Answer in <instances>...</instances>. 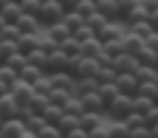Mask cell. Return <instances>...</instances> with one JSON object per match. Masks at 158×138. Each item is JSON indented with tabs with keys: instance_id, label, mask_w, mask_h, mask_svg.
Wrapping results in <instances>:
<instances>
[{
	"instance_id": "8992f818",
	"label": "cell",
	"mask_w": 158,
	"mask_h": 138,
	"mask_svg": "<svg viewBox=\"0 0 158 138\" xmlns=\"http://www.w3.org/2000/svg\"><path fill=\"white\" fill-rule=\"evenodd\" d=\"M68 65H71V56H68L62 48H56V51H51V54H48V65H45V71H48V73L68 71Z\"/></svg>"
},
{
	"instance_id": "ee69618b",
	"label": "cell",
	"mask_w": 158,
	"mask_h": 138,
	"mask_svg": "<svg viewBox=\"0 0 158 138\" xmlns=\"http://www.w3.org/2000/svg\"><path fill=\"white\" fill-rule=\"evenodd\" d=\"M65 138H90V135H88V132H85L82 127H76V130H71V132H68Z\"/></svg>"
},
{
	"instance_id": "6f0895ef",
	"label": "cell",
	"mask_w": 158,
	"mask_h": 138,
	"mask_svg": "<svg viewBox=\"0 0 158 138\" xmlns=\"http://www.w3.org/2000/svg\"><path fill=\"white\" fill-rule=\"evenodd\" d=\"M155 102H158V99H155Z\"/></svg>"
},
{
	"instance_id": "f6af8a7d",
	"label": "cell",
	"mask_w": 158,
	"mask_h": 138,
	"mask_svg": "<svg viewBox=\"0 0 158 138\" xmlns=\"http://www.w3.org/2000/svg\"><path fill=\"white\" fill-rule=\"evenodd\" d=\"M56 3H59V6H62L65 11H71V9H73V6L79 3V0H56Z\"/></svg>"
},
{
	"instance_id": "7402d4cb",
	"label": "cell",
	"mask_w": 158,
	"mask_h": 138,
	"mask_svg": "<svg viewBox=\"0 0 158 138\" xmlns=\"http://www.w3.org/2000/svg\"><path fill=\"white\" fill-rule=\"evenodd\" d=\"M124 28H127V31H133V34H138V37H144V39L155 31V28L150 26V20H135V23H130V26H124Z\"/></svg>"
},
{
	"instance_id": "8d00e7d4",
	"label": "cell",
	"mask_w": 158,
	"mask_h": 138,
	"mask_svg": "<svg viewBox=\"0 0 158 138\" xmlns=\"http://www.w3.org/2000/svg\"><path fill=\"white\" fill-rule=\"evenodd\" d=\"M23 124H26V130H28V132H37L40 127L45 124V118L40 116V113H31V116H26V118H23Z\"/></svg>"
},
{
	"instance_id": "d4e9b609",
	"label": "cell",
	"mask_w": 158,
	"mask_h": 138,
	"mask_svg": "<svg viewBox=\"0 0 158 138\" xmlns=\"http://www.w3.org/2000/svg\"><path fill=\"white\" fill-rule=\"evenodd\" d=\"M51 90H54V82H51V73H43L34 82V93H40V96H51Z\"/></svg>"
},
{
	"instance_id": "e0dca14e",
	"label": "cell",
	"mask_w": 158,
	"mask_h": 138,
	"mask_svg": "<svg viewBox=\"0 0 158 138\" xmlns=\"http://www.w3.org/2000/svg\"><path fill=\"white\" fill-rule=\"evenodd\" d=\"M0 14H3V20H6V23H17V20H20V14H23V6H20L17 0H9V3L0 9Z\"/></svg>"
},
{
	"instance_id": "680465c9",
	"label": "cell",
	"mask_w": 158,
	"mask_h": 138,
	"mask_svg": "<svg viewBox=\"0 0 158 138\" xmlns=\"http://www.w3.org/2000/svg\"><path fill=\"white\" fill-rule=\"evenodd\" d=\"M17 3H20V0H17Z\"/></svg>"
},
{
	"instance_id": "bcb514c9",
	"label": "cell",
	"mask_w": 158,
	"mask_h": 138,
	"mask_svg": "<svg viewBox=\"0 0 158 138\" xmlns=\"http://www.w3.org/2000/svg\"><path fill=\"white\" fill-rule=\"evenodd\" d=\"M150 26L158 31V9H155V11H150Z\"/></svg>"
},
{
	"instance_id": "4fadbf2b",
	"label": "cell",
	"mask_w": 158,
	"mask_h": 138,
	"mask_svg": "<svg viewBox=\"0 0 158 138\" xmlns=\"http://www.w3.org/2000/svg\"><path fill=\"white\" fill-rule=\"evenodd\" d=\"M3 65H9V68H11V71L20 76V73H23V68L28 65V54H23V51H14L11 56H6V62H3Z\"/></svg>"
},
{
	"instance_id": "60d3db41",
	"label": "cell",
	"mask_w": 158,
	"mask_h": 138,
	"mask_svg": "<svg viewBox=\"0 0 158 138\" xmlns=\"http://www.w3.org/2000/svg\"><path fill=\"white\" fill-rule=\"evenodd\" d=\"M0 79H3V82L11 87V85H14V79H17V73H14L9 65H0Z\"/></svg>"
},
{
	"instance_id": "4dcf8cb0",
	"label": "cell",
	"mask_w": 158,
	"mask_h": 138,
	"mask_svg": "<svg viewBox=\"0 0 158 138\" xmlns=\"http://www.w3.org/2000/svg\"><path fill=\"white\" fill-rule=\"evenodd\" d=\"M62 116H65V110L59 107V104H54V102H51V104L45 107V113H43V118H45L48 124H56V121H59Z\"/></svg>"
},
{
	"instance_id": "7dc6e473",
	"label": "cell",
	"mask_w": 158,
	"mask_h": 138,
	"mask_svg": "<svg viewBox=\"0 0 158 138\" xmlns=\"http://www.w3.org/2000/svg\"><path fill=\"white\" fill-rule=\"evenodd\" d=\"M9 90H11V87H9V85H6V82H3V79H0V96H6V93H9Z\"/></svg>"
},
{
	"instance_id": "ab89813d",
	"label": "cell",
	"mask_w": 158,
	"mask_h": 138,
	"mask_svg": "<svg viewBox=\"0 0 158 138\" xmlns=\"http://www.w3.org/2000/svg\"><path fill=\"white\" fill-rule=\"evenodd\" d=\"M20 6H23V11H28V14H40L43 0H20Z\"/></svg>"
},
{
	"instance_id": "3957f363",
	"label": "cell",
	"mask_w": 158,
	"mask_h": 138,
	"mask_svg": "<svg viewBox=\"0 0 158 138\" xmlns=\"http://www.w3.org/2000/svg\"><path fill=\"white\" fill-rule=\"evenodd\" d=\"M11 96L17 99V104L23 107V104H28L31 99H34V85L17 76V79H14V85H11Z\"/></svg>"
},
{
	"instance_id": "83f0119b",
	"label": "cell",
	"mask_w": 158,
	"mask_h": 138,
	"mask_svg": "<svg viewBox=\"0 0 158 138\" xmlns=\"http://www.w3.org/2000/svg\"><path fill=\"white\" fill-rule=\"evenodd\" d=\"M62 23H65V26H68L71 31H76L79 26H85V17L79 14L76 9H71V11H65V17H62Z\"/></svg>"
},
{
	"instance_id": "d6986e66",
	"label": "cell",
	"mask_w": 158,
	"mask_h": 138,
	"mask_svg": "<svg viewBox=\"0 0 158 138\" xmlns=\"http://www.w3.org/2000/svg\"><path fill=\"white\" fill-rule=\"evenodd\" d=\"M152 107H155V99H150V96H141V93H135V96H133V110H135V113L147 116Z\"/></svg>"
},
{
	"instance_id": "d6a6232c",
	"label": "cell",
	"mask_w": 158,
	"mask_h": 138,
	"mask_svg": "<svg viewBox=\"0 0 158 138\" xmlns=\"http://www.w3.org/2000/svg\"><path fill=\"white\" fill-rule=\"evenodd\" d=\"M116 76H118V71L113 65H99V71H96V79H99V82H116Z\"/></svg>"
},
{
	"instance_id": "c3c4849f",
	"label": "cell",
	"mask_w": 158,
	"mask_h": 138,
	"mask_svg": "<svg viewBox=\"0 0 158 138\" xmlns=\"http://www.w3.org/2000/svg\"><path fill=\"white\" fill-rule=\"evenodd\" d=\"M150 130H152V135H155V138H158V124H152V127H150Z\"/></svg>"
},
{
	"instance_id": "30bf717a",
	"label": "cell",
	"mask_w": 158,
	"mask_h": 138,
	"mask_svg": "<svg viewBox=\"0 0 158 138\" xmlns=\"http://www.w3.org/2000/svg\"><path fill=\"white\" fill-rule=\"evenodd\" d=\"M0 116H3V118H20V104H17V99L11 96V90L6 96H0Z\"/></svg>"
},
{
	"instance_id": "5bb4252c",
	"label": "cell",
	"mask_w": 158,
	"mask_h": 138,
	"mask_svg": "<svg viewBox=\"0 0 158 138\" xmlns=\"http://www.w3.org/2000/svg\"><path fill=\"white\" fill-rule=\"evenodd\" d=\"M96 9L102 11L107 20L118 23V0H96Z\"/></svg>"
},
{
	"instance_id": "2e32d148",
	"label": "cell",
	"mask_w": 158,
	"mask_h": 138,
	"mask_svg": "<svg viewBox=\"0 0 158 138\" xmlns=\"http://www.w3.org/2000/svg\"><path fill=\"white\" fill-rule=\"evenodd\" d=\"M141 48H144V37H138V34H133V31H124V51L138 56V51H141Z\"/></svg>"
},
{
	"instance_id": "603a6c76",
	"label": "cell",
	"mask_w": 158,
	"mask_h": 138,
	"mask_svg": "<svg viewBox=\"0 0 158 138\" xmlns=\"http://www.w3.org/2000/svg\"><path fill=\"white\" fill-rule=\"evenodd\" d=\"M99 51H102V39H99L96 34L88 37V39H82V54L85 56H99Z\"/></svg>"
},
{
	"instance_id": "5b68a950",
	"label": "cell",
	"mask_w": 158,
	"mask_h": 138,
	"mask_svg": "<svg viewBox=\"0 0 158 138\" xmlns=\"http://www.w3.org/2000/svg\"><path fill=\"white\" fill-rule=\"evenodd\" d=\"M138 65H141V59H138L135 54H118L116 59H113V68L118 71V73H135L138 71Z\"/></svg>"
},
{
	"instance_id": "e575fe53",
	"label": "cell",
	"mask_w": 158,
	"mask_h": 138,
	"mask_svg": "<svg viewBox=\"0 0 158 138\" xmlns=\"http://www.w3.org/2000/svg\"><path fill=\"white\" fill-rule=\"evenodd\" d=\"M85 23H88V26H90L93 31H99V28H102L105 23H110V20H107V17L102 14V11H99V9H96L93 14H88V17H85Z\"/></svg>"
},
{
	"instance_id": "7bdbcfd3",
	"label": "cell",
	"mask_w": 158,
	"mask_h": 138,
	"mask_svg": "<svg viewBox=\"0 0 158 138\" xmlns=\"http://www.w3.org/2000/svg\"><path fill=\"white\" fill-rule=\"evenodd\" d=\"M144 43H147V48H152V51H158V31H152L147 39H144Z\"/></svg>"
},
{
	"instance_id": "db71d44e",
	"label": "cell",
	"mask_w": 158,
	"mask_h": 138,
	"mask_svg": "<svg viewBox=\"0 0 158 138\" xmlns=\"http://www.w3.org/2000/svg\"><path fill=\"white\" fill-rule=\"evenodd\" d=\"M107 138H113V135H107Z\"/></svg>"
},
{
	"instance_id": "9f6ffc18",
	"label": "cell",
	"mask_w": 158,
	"mask_h": 138,
	"mask_svg": "<svg viewBox=\"0 0 158 138\" xmlns=\"http://www.w3.org/2000/svg\"><path fill=\"white\" fill-rule=\"evenodd\" d=\"M43 3H45V0H43Z\"/></svg>"
},
{
	"instance_id": "91938a15",
	"label": "cell",
	"mask_w": 158,
	"mask_h": 138,
	"mask_svg": "<svg viewBox=\"0 0 158 138\" xmlns=\"http://www.w3.org/2000/svg\"><path fill=\"white\" fill-rule=\"evenodd\" d=\"M62 138H65V135H62Z\"/></svg>"
},
{
	"instance_id": "484cf974",
	"label": "cell",
	"mask_w": 158,
	"mask_h": 138,
	"mask_svg": "<svg viewBox=\"0 0 158 138\" xmlns=\"http://www.w3.org/2000/svg\"><path fill=\"white\" fill-rule=\"evenodd\" d=\"M59 48H62L68 56H79V54H82V43H79L73 34H71L68 39H62V43H59Z\"/></svg>"
},
{
	"instance_id": "f5cc1de1",
	"label": "cell",
	"mask_w": 158,
	"mask_h": 138,
	"mask_svg": "<svg viewBox=\"0 0 158 138\" xmlns=\"http://www.w3.org/2000/svg\"><path fill=\"white\" fill-rule=\"evenodd\" d=\"M150 138H155V135H150Z\"/></svg>"
},
{
	"instance_id": "1f68e13d",
	"label": "cell",
	"mask_w": 158,
	"mask_h": 138,
	"mask_svg": "<svg viewBox=\"0 0 158 138\" xmlns=\"http://www.w3.org/2000/svg\"><path fill=\"white\" fill-rule=\"evenodd\" d=\"M138 93H141V96H150V99H158V82H155V79H144V82H138Z\"/></svg>"
},
{
	"instance_id": "52a82bcc",
	"label": "cell",
	"mask_w": 158,
	"mask_h": 138,
	"mask_svg": "<svg viewBox=\"0 0 158 138\" xmlns=\"http://www.w3.org/2000/svg\"><path fill=\"white\" fill-rule=\"evenodd\" d=\"M51 82L56 90H68V93H76V76L71 71H56L51 73Z\"/></svg>"
},
{
	"instance_id": "f907efd6",
	"label": "cell",
	"mask_w": 158,
	"mask_h": 138,
	"mask_svg": "<svg viewBox=\"0 0 158 138\" xmlns=\"http://www.w3.org/2000/svg\"><path fill=\"white\" fill-rule=\"evenodd\" d=\"M3 121H6V118H3V116H0V127H3Z\"/></svg>"
},
{
	"instance_id": "681fc988",
	"label": "cell",
	"mask_w": 158,
	"mask_h": 138,
	"mask_svg": "<svg viewBox=\"0 0 158 138\" xmlns=\"http://www.w3.org/2000/svg\"><path fill=\"white\" fill-rule=\"evenodd\" d=\"M6 3H9V0H0V9H3V6H6Z\"/></svg>"
},
{
	"instance_id": "7c38bea8",
	"label": "cell",
	"mask_w": 158,
	"mask_h": 138,
	"mask_svg": "<svg viewBox=\"0 0 158 138\" xmlns=\"http://www.w3.org/2000/svg\"><path fill=\"white\" fill-rule=\"evenodd\" d=\"M17 48L23 51V54H31L34 48H40V37H37V31H23V34H20V39H17Z\"/></svg>"
},
{
	"instance_id": "d590c367",
	"label": "cell",
	"mask_w": 158,
	"mask_h": 138,
	"mask_svg": "<svg viewBox=\"0 0 158 138\" xmlns=\"http://www.w3.org/2000/svg\"><path fill=\"white\" fill-rule=\"evenodd\" d=\"M34 135H37V138H62V132H59V127H56V124H48V121H45L43 127H40V130H37Z\"/></svg>"
},
{
	"instance_id": "6da1fadb",
	"label": "cell",
	"mask_w": 158,
	"mask_h": 138,
	"mask_svg": "<svg viewBox=\"0 0 158 138\" xmlns=\"http://www.w3.org/2000/svg\"><path fill=\"white\" fill-rule=\"evenodd\" d=\"M65 17V9L56 3V0H45L43 3V9H40V14H37V20H40V26H54V23H59V20Z\"/></svg>"
},
{
	"instance_id": "4316f807",
	"label": "cell",
	"mask_w": 158,
	"mask_h": 138,
	"mask_svg": "<svg viewBox=\"0 0 158 138\" xmlns=\"http://www.w3.org/2000/svg\"><path fill=\"white\" fill-rule=\"evenodd\" d=\"M99 93H102V99L110 104V102H113V99L122 93V90H118V85H116V82H99Z\"/></svg>"
},
{
	"instance_id": "b9f144b4",
	"label": "cell",
	"mask_w": 158,
	"mask_h": 138,
	"mask_svg": "<svg viewBox=\"0 0 158 138\" xmlns=\"http://www.w3.org/2000/svg\"><path fill=\"white\" fill-rule=\"evenodd\" d=\"M93 34H96V31H93V28H90L88 23H85V26H79V28L73 31V37L79 39V43H82V39H88V37H93Z\"/></svg>"
},
{
	"instance_id": "277c9868",
	"label": "cell",
	"mask_w": 158,
	"mask_h": 138,
	"mask_svg": "<svg viewBox=\"0 0 158 138\" xmlns=\"http://www.w3.org/2000/svg\"><path fill=\"white\" fill-rule=\"evenodd\" d=\"M79 99H82L85 113H99V116H105V113H107V102L102 99V93H99V90L85 93V96H79Z\"/></svg>"
},
{
	"instance_id": "ffe728a7",
	"label": "cell",
	"mask_w": 158,
	"mask_h": 138,
	"mask_svg": "<svg viewBox=\"0 0 158 138\" xmlns=\"http://www.w3.org/2000/svg\"><path fill=\"white\" fill-rule=\"evenodd\" d=\"M62 110L68 113V116H82L85 113V107H82V99H79L76 93H71L65 102H62Z\"/></svg>"
},
{
	"instance_id": "836d02e7",
	"label": "cell",
	"mask_w": 158,
	"mask_h": 138,
	"mask_svg": "<svg viewBox=\"0 0 158 138\" xmlns=\"http://www.w3.org/2000/svg\"><path fill=\"white\" fill-rule=\"evenodd\" d=\"M43 73H45L43 68H37V65H31V62H28V65L23 68V73H20V79H26V82H31V85H34V82H37V79L43 76Z\"/></svg>"
},
{
	"instance_id": "ac0fdd59",
	"label": "cell",
	"mask_w": 158,
	"mask_h": 138,
	"mask_svg": "<svg viewBox=\"0 0 158 138\" xmlns=\"http://www.w3.org/2000/svg\"><path fill=\"white\" fill-rule=\"evenodd\" d=\"M105 118H107V116H99V113H82V116H79V127H82V130L90 135L93 127H96L99 121H105Z\"/></svg>"
},
{
	"instance_id": "8fae6325",
	"label": "cell",
	"mask_w": 158,
	"mask_h": 138,
	"mask_svg": "<svg viewBox=\"0 0 158 138\" xmlns=\"http://www.w3.org/2000/svg\"><path fill=\"white\" fill-rule=\"evenodd\" d=\"M23 132H26L23 118H6L3 127H0V135H3V138H20Z\"/></svg>"
},
{
	"instance_id": "44dd1931",
	"label": "cell",
	"mask_w": 158,
	"mask_h": 138,
	"mask_svg": "<svg viewBox=\"0 0 158 138\" xmlns=\"http://www.w3.org/2000/svg\"><path fill=\"white\" fill-rule=\"evenodd\" d=\"M48 34H51V37L56 39V45H59V43H62V39H68V37H71L73 31H71V28H68V26L62 23V20H59V23H54V26H48Z\"/></svg>"
},
{
	"instance_id": "ba28073f",
	"label": "cell",
	"mask_w": 158,
	"mask_h": 138,
	"mask_svg": "<svg viewBox=\"0 0 158 138\" xmlns=\"http://www.w3.org/2000/svg\"><path fill=\"white\" fill-rule=\"evenodd\" d=\"M124 31H127V28H124L122 23H113V20H110V23H105L102 28L96 31V37L102 39V43H110V39H118V37H124Z\"/></svg>"
},
{
	"instance_id": "7a4b0ae2",
	"label": "cell",
	"mask_w": 158,
	"mask_h": 138,
	"mask_svg": "<svg viewBox=\"0 0 158 138\" xmlns=\"http://www.w3.org/2000/svg\"><path fill=\"white\" fill-rule=\"evenodd\" d=\"M133 113V96H127V93H118L113 102L107 104V118H127Z\"/></svg>"
},
{
	"instance_id": "f35d334b",
	"label": "cell",
	"mask_w": 158,
	"mask_h": 138,
	"mask_svg": "<svg viewBox=\"0 0 158 138\" xmlns=\"http://www.w3.org/2000/svg\"><path fill=\"white\" fill-rule=\"evenodd\" d=\"M73 9L82 14V17H88V14H93V11H96V3H93V0H79Z\"/></svg>"
},
{
	"instance_id": "816d5d0a",
	"label": "cell",
	"mask_w": 158,
	"mask_h": 138,
	"mask_svg": "<svg viewBox=\"0 0 158 138\" xmlns=\"http://www.w3.org/2000/svg\"><path fill=\"white\" fill-rule=\"evenodd\" d=\"M3 62H6V59H3V54H0V65H3Z\"/></svg>"
},
{
	"instance_id": "f546056e",
	"label": "cell",
	"mask_w": 158,
	"mask_h": 138,
	"mask_svg": "<svg viewBox=\"0 0 158 138\" xmlns=\"http://www.w3.org/2000/svg\"><path fill=\"white\" fill-rule=\"evenodd\" d=\"M28 62L45 71V65H48V51H43V48H34V51L28 54ZM45 73H48V71H45Z\"/></svg>"
},
{
	"instance_id": "cb8c5ba5",
	"label": "cell",
	"mask_w": 158,
	"mask_h": 138,
	"mask_svg": "<svg viewBox=\"0 0 158 138\" xmlns=\"http://www.w3.org/2000/svg\"><path fill=\"white\" fill-rule=\"evenodd\" d=\"M17 26H20V31H37V28H40V20H37V14L23 11V14H20V20H17Z\"/></svg>"
},
{
	"instance_id": "11a10c76",
	"label": "cell",
	"mask_w": 158,
	"mask_h": 138,
	"mask_svg": "<svg viewBox=\"0 0 158 138\" xmlns=\"http://www.w3.org/2000/svg\"><path fill=\"white\" fill-rule=\"evenodd\" d=\"M93 3H96V0H93Z\"/></svg>"
},
{
	"instance_id": "74e56055",
	"label": "cell",
	"mask_w": 158,
	"mask_h": 138,
	"mask_svg": "<svg viewBox=\"0 0 158 138\" xmlns=\"http://www.w3.org/2000/svg\"><path fill=\"white\" fill-rule=\"evenodd\" d=\"M150 135H152L150 124H133V127H130V135H127V138H150Z\"/></svg>"
},
{
	"instance_id": "f1b7e54d",
	"label": "cell",
	"mask_w": 158,
	"mask_h": 138,
	"mask_svg": "<svg viewBox=\"0 0 158 138\" xmlns=\"http://www.w3.org/2000/svg\"><path fill=\"white\" fill-rule=\"evenodd\" d=\"M56 127H59V132H62V135H68L71 130H76L79 127V116H62V118H59V121H56Z\"/></svg>"
},
{
	"instance_id": "9a60e30c",
	"label": "cell",
	"mask_w": 158,
	"mask_h": 138,
	"mask_svg": "<svg viewBox=\"0 0 158 138\" xmlns=\"http://www.w3.org/2000/svg\"><path fill=\"white\" fill-rule=\"evenodd\" d=\"M93 90H99L96 76H79L76 79V96H85V93H93Z\"/></svg>"
},
{
	"instance_id": "9c48e42d",
	"label": "cell",
	"mask_w": 158,
	"mask_h": 138,
	"mask_svg": "<svg viewBox=\"0 0 158 138\" xmlns=\"http://www.w3.org/2000/svg\"><path fill=\"white\" fill-rule=\"evenodd\" d=\"M138 82H141V79H138L135 73H118V76H116L118 90L127 93V96H135V93H138Z\"/></svg>"
}]
</instances>
